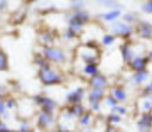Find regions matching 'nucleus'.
I'll list each match as a JSON object with an SVG mask.
<instances>
[{
	"instance_id": "f257e3e1",
	"label": "nucleus",
	"mask_w": 152,
	"mask_h": 132,
	"mask_svg": "<svg viewBox=\"0 0 152 132\" xmlns=\"http://www.w3.org/2000/svg\"><path fill=\"white\" fill-rule=\"evenodd\" d=\"M38 76H39V80L46 84V86H51V84H58L63 81V77L57 74L55 70H52L50 68V65L48 67H44V68H40L39 69V73H38Z\"/></svg>"
},
{
	"instance_id": "f03ea898",
	"label": "nucleus",
	"mask_w": 152,
	"mask_h": 132,
	"mask_svg": "<svg viewBox=\"0 0 152 132\" xmlns=\"http://www.w3.org/2000/svg\"><path fill=\"white\" fill-rule=\"evenodd\" d=\"M44 57L49 61L56 62V63H63L65 61V54L62 49L55 48V46H45L43 50Z\"/></svg>"
},
{
	"instance_id": "7ed1b4c3",
	"label": "nucleus",
	"mask_w": 152,
	"mask_h": 132,
	"mask_svg": "<svg viewBox=\"0 0 152 132\" xmlns=\"http://www.w3.org/2000/svg\"><path fill=\"white\" fill-rule=\"evenodd\" d=\"M110 30L113 31L114 34H118V36H121V37H128L133 31L132 26L129 24H127V23H124V21L114 23L112 25Z\"/></svg>"
},
{
	"instance_id": "20e7f679",
	"label": "nucleus",
	"mask_w": 152,
	"mask_h": 132,
	"mask_svg": "<svg viewBox=\"0 0 152 132\" xmlns=\"http://www.w3.org/2000/svg\"><path fill=\"white\" fill-rule=\"evenodd\" d=\"M37 103L42 106V111H46V112H51L56 108V102L50 99V98H46V96H36L34 98Z\"/></svg>"
},
{
	"instance_id": "39448f33",
	"label": "nucleus",
	"mask_w": 152,
	"mask_h": 132,
	"mask_svg": "<svg viewBox=\"0 0 152 132\" xmlns=\"http://www.w3.org/2000/svg\"><path fill=\"white\" fill-rule=\"evenodd\" d=\"M152 126V114L151 113H144L139 121H138V128L140 132H148Z\"/></svg>"
},
{
	"instance_id": "423d86ee",
	"label": "nucleus",
	"mask_w": 152,
	"mask_h": 132,
	"mask_svg": "<svg viewBox=\"0 0 152 132\" xmlns=\"http://www.w3.org/2000/svg\"><path fill=\"white\" fill-rule=\"evenodd\" d=\"M90 83L93 88H99V89H104L108 86V81L102 74H96L95 76H93L90 80Z\"/></svg>"
},
{
	"instance_id": "0eeeda50",
	"label": "nucleus",
	"mask_w": 152,
	"mask_h": 132,
	"mask_svg": "<svg viewBox=\"0 0 152 132\" xmlns=\"http://www.w3.org/2000/svg\"><path fill=\"white\" fill-rule=\"evenodd\" d=\"M53 122V115L51 112H46V111H42L38 115V124L42 127H48Z\"/></svg>"
},
{
	"instance_id": "6e6552de",
	"label": "nucleus",
	"mask_w": 152,
	"mask_h": 132,
	"mask_svg": "<svg viewBox=\"0 0 152 132\" xmlns=\"http://www.w3.org/2000/svg\"><path fill=\"white\" fill-rule=\"evenodd\" d=\"M138 32L141 38L150 39L152 38V25L147 21H141L140 25L138 26Z\"/></svg>"
},
{
	"instance_id": "1a4fd4ad",
	"label": "nucleus",
	"mask_w": 152,
	"mask_h": 132,
	"mask_svg": "<svg viewBox=\"0 0 152 132\" xmlns=\"http://www.w3.org/2000/svg\"><path fill=\"white\" fill-rule=\"evenodd\" d=\"M104 93H103V89H99V88H93L88 95V99H89V102L90 105H99L101 99L103 98Z\"/></svg>"
},
{
	"instance_id": "9d476101",
	"label": "nucleus",
	"mask_w": 152,
	"mask_h": 132,
	"mask_svg": "<svg viewBox=\"0 0 152 132\" xmlns=\"http://www.w3.org/2000/svg\"><path fill=\"white\" fill-rule=\"evenodd\" d=\"M146 65H147V61H146V58H142V57H135L131 62V68L133 70H135L137 73L144 71Z\"/></svg>"
},
{
	"instance_id": "9b49d317",
	"label": "nucleus",
	"mask_w": 152,
	"mask_h": 132,
	"mask_svg": "<svg viewBox=\"0 0 152 132\" xmlns=\"http://www.w3.org/2000/svg\"><path fill=\"white\" fill-rule=\"evenodd\" d=\"M82 98H83V89L82 88H77L76 90H74V92H71V93H69L66 95V100L70 103H72V105L80 103V101L82 100Z\"/></svg>"
},
{
	"instance_id": "f8f14e48",
	"label": "nucleus",
	"mask_w": 152,
	"mask_h": 132,
	"mask_svg": "<svg viewBox=\"0 0 152 132\" xmlns=\"http://www.w3.org/2000/svg\"><path fill=\"white\" fill-rule=\"evenodd\" d=\"M81 57L83 58V61L87 64H91V63H96L95 62V57H96V52L95 50L90 49L89 46H86V51L83 54H81Z\"/></svg>"
},
{
	"instance_id": "ddd939ff",
	"label": "nucleus",
	"mask_w": 152,
	"mask_h": 132,
	"mask_svg": "<svg viewBox=\"0 0 152 132\" xmlns=\"http://www.w3.org/2000/svg\"><path fill=\"white\" fill-rule=\"evenodd\" d=\"M121 55H122V58L125 62H132V58H133V51L131 49L129 45L127 44H124L121 45Z\"/></svg>"
},
{
	"instance_id": "4468645a",
	"label": "nucleus",
	"mask_w": 152,
	"mask_h": 132,
	"mask_svg": "<svg viewBox=\"0 0 152 132\" xmlns=\"http://www.w3.org/2000/svg\"><path fill=\"white\" fill-rule=\"evenodd\" d=\"M120 14H121V11H120L119 8H116V10H112V11H109V12H107V13L101 14V17H102V19H104L106 21H114L116 18L120 17Z\"/></svg>"
},
{
	"instance_id": "2eb2a0df",
	"label": "nucleus",
	"mask_w": 152,
	"mask_h": 132,
	"mask_svg": "<svg viewBox=\"0 0 152 132\" xmlns=\"http://www.w3.org/2000/svg\"><path fill=\"white\" fill-rule=\"evenodd\" d=\"M148 77V73L146 70L144 71H139V73H135L133 76H132V80L137 83V84H141L142 82H145Z\"/></svg>"
},
{
	"instance_id": "dca6fc26",
	"label": "nucleus",
	"mask_w": 152,
	"mask_h": 132,
	"mask_svg": "<svg viewBox=\"0 0 152 132\" xmlns=\"http://www.w3.org/2000/svg\"><path fill=\"white\" fill-rule=\"evenodd\" d=\"M112 93L116 101H125L127 99V94H126L125 89H122V88H114L112 90Z\"/></svg>"
},
{
	"instance_id": "f3484780",
	"label": "nucleus",
	"mask_w": 152,
	"mask_h": 132,
	"mask_svg": "<svg viewBox=\"0 0 152 132\" xmlns=\"http://www.w3.org/2000/svg\"><path fill=\"white\" fill-rule=\"evenodd\" d=\"M83 71L87 74V75H90L91 77L95 76L96 74H99V68H97V64L96 63H91V64H86L84 68H83Z\"/></svg>"
},
{
	"instance_id": "a211bd4d",
	"label": "nucleus",
	"mask_w": 152,
	"mask_h": 132,
	"mask_svg": "<svg viewBox=\"0 0 152 132\" xmlns=\"http://www.w3.org/2000/svg\"><path fill=\"white\" fill-rule=\"evenodd\" d=\"M8 69V59H7V55L0 50V71L7 70Z\"/></svg>"
},
{
	"instance_id": "6ab92c4d",
	"label": "nucleus",
	"mask_w": 152,
	"mask_h": 132,
	"mask_svg": "<svg viewBox=\"0 0 152 132\" xmlns=\"http://www.w3.org/2000/svg\"><path fill=\"white\" fill-rule=\"evenodd\" d=\"M70 114L72 115H78V117H82L84 114V108L82 107L81 103H76L72 106V108L70 109Z\"/></svg>"
},
{
	"instance_id": "aec40b11",
	"label": "nucleus",
	"mask_w": 152,
	"mask_h": 132,
	"mask_svg": "<svg viewBox=\"0 0 152 132\" xmlns=\"http://www.w3.org/2000/svg\"><path fill=\"white\" fill-rule=\"evenodd\" d=\"M114 40H115V36H114V34H104L103 38H102L103 45H107V46L112 45V44L114 43Z\"/></svg>"
},
{
	"instance_id": "412c9836",
	"label": "nucleus",
	"mask_w": 152,
	"mask_h": 132,
	"mask_svg": "<svg viewBox=\"0 0 152 132\" xmlns=\"http://www.w3.org/2000/svg\"><path fill=\"white\" fill-rule=\"evenodd\" d=\"M90 113H84L82 117H81V119H80V124L82 125V126H88L89 124H90Z\"/></svg>"
},
{
	"instance_id": "4be33fe9",
	"label": "nucleus",
	"mask_w": 152,
	"mask_h": 132,
	"mask_svg": "<svg viewBox=\"0 0 152 132\" xmlns=\"http://www.w3.org/2000/svg\"><path fill=\"white\" fill-rule=\"evenodd\" d=\"M106 103H107L109 107H112V108L115 107V106H118V102H116V100H115V98H114L113 95L106 98Z\"/></svg>"
},
{
	"instance_id": "5701e85b",
	"label": "nucleus",
	"mask_w": 152,
	"mask_h": 132,
	"mask_svg": "<svg viewBox=\"0 0 152 132\" xmlns=\"http://www.w3.org/2000/svg\"><path fill=\"white\" fill-rule=\"evenodd\" d=\"M112 111L115 114H126L127 113V109L124 106H115V107L112 108Z\"/></svg>"
},
{
	"instance_id": "b1692460",
	"label": "nucleus",
	"mask_w": 152,
	"mask_h": 132,
	"mask_svg": "<svg viewBox=\"0 0 152 132\" xmlns=\"http://www.w3.org/2000/svg\"><path fill=\"white\" fill-rule=\"evenodd\" d=\"M142 107V111H150L152 108V99H148V100H145L141 105Z\"/></svg>"
},
{
	"instance_id": "393cba45",
	"label": "nucleus",
	"mask_w": 152,
	"mask_h": 132,
	"mask_svg": "<svg viewBox=\"0 0 152 132\" xmlns=\"http://www.w3.org/2000/svg\"><path fill=\"white\" fill-rule=\"evenodd\" d=\"M145 12H148V13H152V1H147V2H145L144 5H142V7H141Z\"/></svg>"
},
{
	"instance_id": "a878e982",
	"label": "nucleus",
	"mask_w": 152,
	"mask_h": 132,
	"mask_svg": "<svg viewBox=\"0 0 152 132\" xmlns=\"http://www.w3.org/2000/svg\"><path fill=\"white\" fill-rule=\"evenodd\" d=\"M108 120H109L110 122H119V121H120V115H118V114H115V113H112V114L109 115Z\"/></svg>"
},
{
	"instance_id": "bb28decb",
	"label": "nucleus",
	"mask_w": 152,
	"mask_h": 132,
	"mask_svg": "<svg viewBox=\"0 0 152 132\" xmlns=\"http://www.w3.org/2000/svg\"><path fill=\"white\" fill-rule=\"evenodd\" d=\"M5 105H6L7 108L12 109V108H14V106H15V100H14V99H8V100L5 102Z\"/></svg>"
},
{
	"instance_id": "cd10ccee",
	"label": "nucleus",
	"mask_w": 152,
	"mask_h": 132,
	"mask_svg": "<svg viewBox=\"0 0 152 132\" xmlns=\"http://www.w3.org/2000/svg\"><path fill=\"white\" fill-rule=\"evenodd\" d=\"M5 113H6V105H5V101L0 100V117H2Z\"/></svg>"
},
{
	"instance_id": "c85d7f7f",
	"label": "nucleus",
	"mask_w": 152,
	"mask_h": 132,
	"mask_svg": "<svg viewBox=\"0 0 152 132\" xmlns=\"http://www.w3.org/2000/svg\"><path fill=\"white\" fill-rule=\"evenodd\" d=\"M0 132H12V131L7 127V125H6L5 122L0 121Z\"/></svg>"
},
{
	"instance_id": "c756f323",
	"label": "nucleus",
	"mask_w": 152,
	"mask_h": 132,
	"mask_svg": "<svg viewBox=\"0 0 152 132\" xmlns=\"http://www.w3.org/2000/svg\"><path fill=\"white\" fill-rule=\"evenodd\" d=\"M145 92H146V94H152V82L147 84V87H146Z\"/></svg>"
},
{
	"instance_id": "7c9ffc66",
	"label": "nucleus",
	"mask_w": 152,
	"mask_h": 132,
	"mask_svg": "<svg viewBox=\"0 0 152 132\" xmlns=\"http://www.w3.org/2000/svg\"><path fill=\"white\" fill-rule=\"evenodd\" d=\"M5 6H6V2H5V1H0V11L4 10Z\"/></svg>"
},
{
	"instance_id": "2f4dec72",
	"label": "nucleus",
	"mask_w": 152,
	"mask_h": 132,
	"mask_svg": "<svg viewBox=\"0 0 152 132\" xmlns=\"http://www.w3.org/2000/svg\"><path fill=\"white\" fill-rule=\"evenodd\" d=\"M58 132H69V131H68L66 128H59V131H58Z\"/></svg>"
},
{
	"instance_id": "473e14b6",
	"label": "nucleus",
	"mask_w": 152,
	"mask_h": 132,
	"mask_svg": "<svg viewBox=\"0 0 152 132\" xmlns=\"http://www.w3.org/2000/svg\"><path fill=\"white\" fill-rule=\"evenodd\" d=\"M148 57H150V58H151V59H152V50H151V51H150V54H148Z\"/></svg>"
},
{
	"instance_id": "72a5a7b5",
	"label": "nucleus",
	"mask_w": 152,
	"mask_h": 132,
	"mask_svg": "<svg viewBox=\"0 0 152 132\" xmlns=\"http://www.w3.org/2000/svg\"><path fill=\"white\" fill-rule=\"evenodd\" d=\"M28 132H31V131H28Z\"/></svg>"
}]
</instances>
